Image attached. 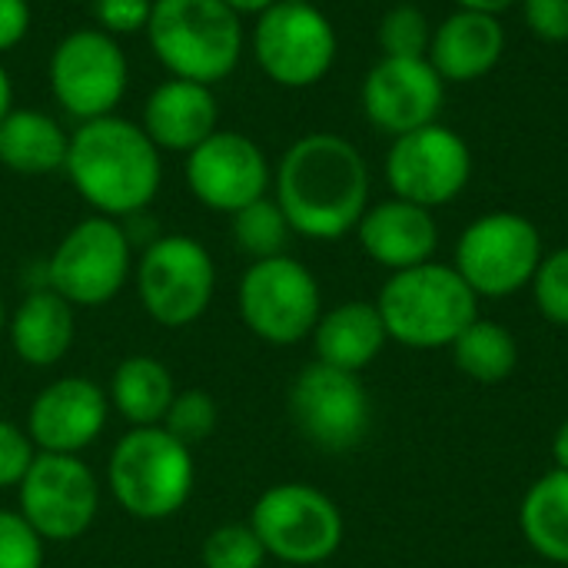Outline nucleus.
<instances>
[{"label": "nucleus", "mask_w": 568, "mask_h": 568, "mask_svg": "<svg viewBox=\"0 0 568 568\" xmlns=\"http://www.w3.org/2000/svg\"><path fill=\"white\" fill-rule=\"evenodd\" d=\"M216 423H220V406L206 389H176L160 426L173 439H180L183 446L193 449L216 433Z\"/></svg>", "instance_id": "nucleus-31"}, {"label": "nucleus", "mask_w": 568, "mask_h": 568, "mask_svg": "<svg viewBox=\"0 0 568 568\" xmlns=\"http://www.w3.org/2000/svg\"><path fill=\"white\" fill-rule=\"evenodd\" d=\"M519 529L536 556L552 566H568V473L539 476L519 503Z\"/></svg>", "instance_id": "nucleus-26"}, {"label": "nucleus", "mask_w": 568, "mask_h": 568, "mask_svg": "<svg viewBox=\"0 0 568 568\" xmlns=\"http://www.w3.org/2000/svg\"><path fill=\"white\" fill-rule=\"evenodd\" d=\"M243 326L270 346H296L313 336L323 316V290L296 256H270L246 266L236 286Z\"/></svg>", "instance_id": "nucleus-8"}, {"label": "nucleus", "mask_w": 568, "mask_h": 568, "mask_svg": "<svg viewBox=\"0 0 568 568\" xmlns=\"http://www.w3.org/2000/svg\"><path fill=\"white\" fill-rule=\"evenodd\" d=\"M473 180V150L446 123H429L393 140L386 153V183L393 196L426 210L453 203Z\"/></svg>", "instance_id": "nucleus-15"}, {"label": "nucleus", "mask_w": 568, "mask_h": 568, "mask_svg": "<svg viewBox=\"0 0 568 568\" xmlns=\"http://www.w3.org/2000/svg\"><path fill=\"white\" fill-rule=\"evenodd\" d=\"M453 363L463 376L483 386L506 383L519 366V343L509 326L496 320L476 316L456 339H453Z\"/></svg>", "instance_id": "nucleus-27"}, {"label": "nucleus", "mask_w": 568, "mask_h": 568, "mask_svg": "<svg viewBox=\"0 0 568 568\" xmlns=\"http://www.w3.org/2000/svg\"><path fill=\"white\" fill-rule=\"evenodd\" d=\"M7 320H10V313H7V303L0 296V333H7Z\"/></svg>", "instance_id": "nucleus-42"}, {"label": "nucleus", "mask_w": 568, "mask_h": 568, "mask_svg": "<svg viewBox=\"0 0 568 568\" xmlns=\"http://www.w3.org/2000/svg\"><path fill=\"white\" fill-rule=\"evenodd\" d=\"M183 173L193 200L223 216H233L273 190V166L263 146L253 136L223 126L186 153Z\"/></svg>", "instance_id": "nucleus-16"}, {"label": "nucleus", "mask_w": 568, "mask_h": 568, "mask_svg": "<svg viewBox=\"0 0 568 568\" xmlns=\"http://www.w3.org/2000/svg\"><path fill=\"white\" fill-rule=\"evenodd\" d=\"M140 126L160 153L186 156L220 130V100L206 83L166 77L146 93Z\"/></svg>", "instance_id": "nucleus-19"}, {"label": "nucleus", "mask_w": 568, "mask_h": 568, "mask_svg": "<svg viewBox=\"0 0 568 568\" xmlns=\"http://www.w3.org/2000/svg\"><path fill=\"white\" fill-rule=\"evenodd\" d=\"M63 173L93 213L126 223L156 200L163 183V156L140 123L110 113L77 123Z\"/></svg>", "instance_id": "nucleus-2"}, {"label": "nucleus", "mask_w": 568, "mask_h": 568, "mask_svg": "<svg viewBox=\"0 0 568 568\" xmlns=\"http://www.w3.org/2000/svg\"><path fill=\"white\" fill-rule=\"evenodd\" d=\"M70 133L43 110L13 106L0 123V166L20 176H47L63 170Z\"/></svg>", "instance_id": "nucleus-24"}, {"label": "nucleus", "mask_w": 568, "mask_h": 568, "mask_svg": "<svg viewBox=\"0 0 568 568\" xmlns=\"http://www.w3.org/2000/svg\"><path fill=\"white\" fill-rule=\"evenodd\" d=\"M10 110H13V80H10V73H7V67L0 60V123H3V116Z\"/></svg>", "instance_id": "nucleus-41"}, {"label": "nucleus", "mask_w": 568, "mask_h": 568, "mask_svg": "<svg viewBox=\"0 0 568 568\" xmlns=\"http://www.w3.org/2000/svg\"><path fill=\"white\" fill-rule=\"evenodd\" d=\"M250 526L270 559L300 568L333 559L346 536L339 506L310 483L270 486L253 503Z\"/></svg>", "instance_id": "nucleus-9"}, {"label": "nucleus", "mask_w": 568, "mask_h": 568, "mask_svg": "<svg viewBox=\"0 0 568 568\" xmlns=\"http://www.w3.org/2000/svg\"><path fill=\"white\" fill-rule=\"evenodd\" d=\"M17 513L43 542H73L100 513V479L80 456L37 453L17 486Z\"/></svg>", "instance_id": "nucleus-13"}, {"label": "nucleus", "mask_w": 568, "mask_h": 568, "mask_svg": "<svg viewBox=\"0 0 568 568\" xmlns=\"http://www.w3.org/2000/svg\"><path fill=\"white\" fill-rule=\"evenodd\" d=\"M50 93L77 123L116 113L130 87V60L116 37L100 27H77L50 53Z\"/></svg>", "instance_id": "nucleus-11"}, {"label": "nucleus", "mask_w": 568, "mask_h": 568, "mask_svg": "<svg viewBox=\"0 0 568 568\" xmlns=\"http://www.w3.org/2000/svg\"><path fill=\"white\" fill-rule=\"evenodd\" d=\"M546 256L539 226L513 210L473 220L456 243V273L483 300H506L526 290Z\"/></svg>", "instance_id": "nucleus-12"}, {"label": "nucleus", "mask_w": 568, "mask_h": 568, "mask_svg": "<svg viewBox=\"0 0 568 568\" xmlns=\"http://www.w3.org/2000/svg\"><path fill=\"white\" fill-rule=\"evenodd\" d=\"M283 3H313V0H283Z\"/></svg>", "instance_id": "nucleus-43"}, {"label": "nucleus", "mask_w": 568, "mask_h": 568, "mask_svg": "<svg viewBox=\"0 0 568 568\" xmlns=\"http://www.w3.org/2000/svg\"><path fill=\"white\" fill-rule=\"evenodd\" d=\"M523 20L542 43H568V0H519Z\"/></svg>", "instance_id": "nucleus-36"}, {"label": "nucleus", "mask_w": 568, "mask_h": 568, "mask_svg": "<svg viewBox=\"0 0 568 568\" xmlns=\"http://www.w3.org/2000/svg\"><path fill=\"white\" fill-rule=\"evenodd\" d=\"M110 399L100 383L90 376H60L43 386L27 409V436L37 453L80 456L106 429Z\"/></svg>", "instance_id": "nucleus-18"}, {"label": "nucleus", "mask_w": 568, "mask_h": 568, "mask_svg": "<svg viewBox=\"0 0 568 568\" xmlns=\"http://www.w3.org/2000/svg\"><path fill=\"white\" fill-rule=\"evenodd\" d=\"M266 549L250 523H223L200 546L203 568H263Z\"/></svg>", "instance_id": "nucleus-29"}, {"label": "nucleus", "mask_w": 568, "mask_h": 568, "mask_svg": "<svg viewBox=\"0 0 568 568\" xmlns=\"http://www.w3.org/2000/svg\"><path fill=\"white\" fill-rule=\"evenodd\" d=\"M446 80L426 57H379L359 87V106L369 126L403 136L439 120Z\"/></svg>", "instance_id": "nucleus-17"}, {"label": "nucleus", "mask_w": 568, "mask_h": 568, "mask_svg": "<svg viewBox=\"0 0 568 568\" xmlns=\"http://www.w3.org/2000/svg\"><path fill=\"white\" fill-rule=\"evenodd\" d=\"M47 542L17 509H0V568H43Z\"/></svg>", "instance_id": "nucleus-33"}, {"label": "nucleus", "mask_w": 568, "mask_h": 568, "mask_svg": "<svg viewBox=\"0 0 568 568\" xmlns=\"http://www.w3.org/2000/svg\"><path fill=\"white\" fill-rule=\"evenodd\" d=\"M386 336L409 349H439L479 316V296L449 263H419L389 273L376 296Z\"/></svg>", "instance_id": "nucleus-4"}, {"label": "nucleus", "mask_w": 568, "mask_h": 568, "mask_svg": "<svg viewBox=\"0 0 568 568\" xmlns=\"http://www.w3.org/2000/svg\"><path fill=\"white\" fill-rule=\"evenodd\" d=\"M552 459H556V469H566L568 473V419L552 436Z\"/></svg>", "instance_id": "nucleus-40"}, {"label": "nucleus", "mask_w": 568, "mask_h": 568, "mask_svg": "<svg viewBox=\"0 0 568 568\" xmlns=\"http://www.w3.org/2000/svg\"><path fill=\"white\" fill-rule=\"evenodd\" d=\"M250 50L266 73L283 90H310L326 80L336 63L339 40L333 20L316 3H273L253 17Z\"/></svg>", "instance_id": "nucleus-10"}, {"label": "nucleus", "mask_w": 568, "mask_h": 568, "mask_svg": "<svg viewBox=\"0 0 568 568\" xmlns=\"http://www.w3.org/2000/svg\"><path fill=\"white\" fill-rule=\"evenodd\" d=\"M193 483V449L173 439L163 426L130 429L116 439L106 463V489L113 503L140 523L176 516L190 503Z\"/></svg>", "instance_id": "nucleus-5"}, {"label": "nucleus", "mask_w": 568, "mask_h": 568, "mask_svg": "<svg viewBox=\"0 0 568 568\" xmlns=\"http://www.w3.org/2000/svg\"><path fill=\"white\" fill-rule=\"evenodd\" d=\"M376 43L383 57H426L433 43V23L416 3H396L379 17Z\"/></svg>", "instance_id": "nucleus-30"}, {"label": "nucleus", "mask_w": 568, "mask_h": 568, "mask_svg": "<svg viewBox=\"0 0 568 568\" xmlns=\"http://www.w3.org/2000/svg\"><path fill=\"white\" fill-rule=\"evenodd\" d=\"M173 396H176L173 373L156 356L146 353H133L120 359L106 386L110 409H116V416L130 429L160 426Z\"/></svg>", "instance_id": "nucleus-25"}, {"label": "nucleus", "mask_w": 568, "mask_h": 568, "mask_svg": "<svg viewBox=\"0 0 568 568\" xmlns=\"http://www.w3.org/2000/svg\"><path fill=\"white\" fill-rule=\"evenodd\" d=\"M519 0H456L459 10H479V13H493V17H503L506 10H513Z\"/></svg>", "instance_id": "nucleus-38"}, {"label": "nucleus", "mask_w": 568, "mask_h": 568, "mask_svg": "<svg viewBox=\"0 0 568 568\" xmlns=\"http://www.w3.org/2000/svg\"><path fill=\"white\" fill-rule=\"evenodd\" d=\"M230 236H233V246L243 256H250V263H256V260L283 256L290 246L293 226L270 193L230 216Z\"/></svg>", "instance_id": "nucleus-28"}, {"label": "nucleus", "mask_w": 568, "mask_h": 568, "mask_svg": "<svg viewBox=\"0 0 568 568\" xmlns=\"http://www.w3.org/2000/svg\"><path fill=\"white\" fill-rule=\"evenodd\" d=\"M7 339L20 363L50 369L73 349L77 310L50 286L30 290L7 320Z\"/></svg>", "instance_id": "nucleus-22"}, {"label": "nucleus", "mask_w": 568, "mask_h": 568, "mask_svg": "<svg viewBox=\"0 0 568 568\" xmlns=\"http://www.w3.org/2000/svg\"><path fill=\"white\" fill-rule=\"evenodd\" d=\"M233 13H240V17H260L263 10H270L273 3H280V0H223Z\"/></svg>", "instance_id": "nucleus-39"}, {"label": "nucleus", "mask_w": 568, "mask_h": 568, "mask_svg": "<svg viewBox=\"0 0 568 568\" xmlns=\"http://www.w3.org/2000/svg\"><path fill=\"white\" fill-rule=\"evenodd\" d=\"M529 290H532L536 310L549 323L568 326V246L552 250V253L542 256Z\"/></svg>", "instance_id": "nucleus-32"}, {"label": "nucleus", "mask_w": 568, "mask_h": 568, "mask_svg": "<svg viewBox=\"0 0 568 568\" xmlns=\"http://www.w3.org/2000/svg\"><path fill=\"white\" fill-rule=\"evenodd\" d=\"M143 313L163 329L193 326L213 303L216 263L210 250L186 233L153 236L133 263Z\"/></svg>", "instance_id": "nucleus-7"}, {"label": "nucleus", "mask_w": 568, "mask_h": 568, "mask_svg": "<svg viewBox=\"0 0 568 568\" xmlns=\"http://www.w3.org/2000/svg\"><path fill=\"white\" fill-rule=\"evenodd\" d=\"M133 276V240L120 220L90 213L73 223L47 260V283L73 310L113 303Z\"/></svg>", "instance_id": "nucleus-6"}, {"label": "nucleus", "mask_w": 568, "mask_h": 568, "mask_svg": "<svg viewBox=\"0 0 568 568\" xmlns=\"http://www.w3.org/2000/svg\"><path fill=\"white\" fill-rule=\"evenodd\" d=\"M526 568H536V566H526Z\"/></svg>", "instance_id": "nucleus-44"}, {"label": "nucleus", "mask_w": 568, "mask_h": 568, "mask_svg": "<svg viewBox=\"0 0 568 568\" xmlns=\"http://www.w3.org/2000/svg\"><path fill=\"white\" fill-rule=\"evenodd\" d=\"M290 419L310 446L349 453L369 433L373 403L356 373L310 363L290 386Z\"/></svg>", "instance_id": "nucleus-14"}, {"label": "nucleus", "mask_w": 568, "mask_h": 568, "mask_svg": "<svg viewBox=\"0 0 568 568\" xmlns=\"http://www.w3.org/2000/svg\"><path fill=\"white\" fill-rule=\"evenodd\" d=\"M90 13H93V27L120 40V37L146 33L153 0H93Z\"/></svg>", "instance_id": "nucleus-34"}, {"label": "nucleus", "mask_w": 568, "mask_h": 568, "mask_svg": "<svg viewBox=\"0 0 568 568\" xmlns=\"http://www.w3.org/2000/svg\"><path fill=\"white\" fill-rule=\"evenodd\" d=\"M30 3L27 0H0V57L17 50L30 33Z\"/></svg>", "instance_id": "nucleus-37"}, {"label": "nucleus", "mask_w": 568, "mask_h": 568, "mask_svg": "<svg viewBox=\"0 0 568 568\" xmlns=\"http://www.w3.org/2000/svg\"><path fill=\"white\" fill-rule=\"evenodd\" d=\"M273 200L296 236L333 243L356 230L369 206V166L339 133H306L286 146L273 170Z\"/></svg>", "instance_id": "nucleus-1"}, {"label": "nucleus", "mask_w": 568, "mask_h": 568, "mask_svg": "<svg viewBox=\"0 0 568 568\" xmlns=\"http://www.w3.org/2000/svg\"><path fill=\"white\" fill-rule=\"evenodd\" d=\"M37 459V446L23 426L0 419V489H17Z\"/></svg>", "instance_id": "nucleus-35"}, {"label": "nucleus", "mask_w": 568, "mask_h": 568, "mask_svg": "<svg viewBox=\"0 0 568 568\" xmlns=\"http://www.w3.org/2000/svg\"><path fill=\"white\" fill-rule=\"evenodd\" d=\"M506 53V27L493 13L456 10L433 27L426 60L446 83H476L489 77Z\"/></svg>", "instance_id": "nucleus-21"}, {"label": "nucleus", "mask_w": 568, "mask_h": 568, "mask_svg": "<svg viewBox=\"0 0 568 568\" xmlns=\"http://www.w3.org/2000/svg\"><path fill=\"white\" fill-rule=\"evenodd\" d=\"M143 37L170 77L206 87L233 77L246 47L243 17L223 0H153Z\"/></svg>", "instance_id": "nucleus-3"}, {"label": "nucleus", "mask_w": 568, "mask_h": 568, "mask_svg": "<svg viewBox=\"0 0 568 568\" xmlns=\"http://www.w3.org/2000/svg\"><path fill=\"white\" fill-rule=\"evenodd\" d=\"M310 339L316 349V363H326L333 369H346L356 376L366 366H373L383 346L389 343L386 323L376 303H366V300H346L333 310H323Z\"/></svg>", "instance_id": "nucleus-23"}, {"label": "nucleus", "mask_w": 568, "mask_h": 568, "mask_svg": "<svg viewBox=\"0 0 568 568\" xmlns=\"http://www.w3.org/2000/svg\"><path fill=\"white\" fill-rule=\"evenodd\" d=\"M353 233L359 236L363 253L389 273L429 263L439 250V223L433 210L399 196L366 206Z\"/></svg>", "instance_id": "nucleus-20"}]
</instances>
